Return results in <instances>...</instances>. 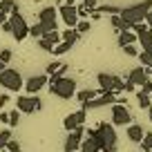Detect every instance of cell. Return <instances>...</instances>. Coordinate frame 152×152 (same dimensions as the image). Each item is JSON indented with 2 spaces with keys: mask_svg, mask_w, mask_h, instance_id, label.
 <instances>
[{
  "mask_svg": "<svg viewBox=\"0 0 152 152\" xmlns=\"http://www.w3.org/2000/svg\"><path fill=\"white\" fill-rule=\"evenodd\" d=\"M85 134H92L101 143V152H116V130L112 123L101 121L94 130H85Z\"/></svg>",
  "mask_w": 152,
  "mask_h": 152,
  "instance_id": "1",
  "label": "cell"
},
{
  "mask_svg": "<svg viewBox=\"0 0 152 152\" xmlns=\"http://www.w3.org/2000/svg\"><path fill=\"white\" fill-rule=\"evenodd\" d=\"M47 90L52 96L61 101H69L72 96L76 94V81L69 78V76H58V78H49L47 83Z\"/></svg>",
  "mask_w": 152,
  "mask_h": 152,
  "instance_id": "2",
  "label": "cell"
},
{
  "mask_svg": "<svg viewBox=\"0 0 152 152\" xmlns=\"http://www.w3.org/2000/svg\"><path fill=\"white\" fill-rule=\"evenodd\" d=\"M152 9V0H141L137 5H130V7H123L121 9V18L128 20V23H141L145 20V14Z\"/></svg>",
  "mask_w": 152,
  "mask_h": 152,
  "instance_id": "3",
  "label": "cell"
},
{
  "mask_svg": "<svg viewBox=\"0 0 152 152\" xmlns=\"http://www.w3.org/2000/svg\"><path fill=\"white\" fill-rule=\"evenodd\" d=\"M0 87H5L7 92H20L25 87V81L18 69H11L9 65L5 69H0Z\"/></svg>",
  "mask_w": 152,
  "mask_h": 152,
  "instance_id": "4",
  "label": "cell"
},
{
  "mask_svg": "<svg viewBox=\"0 0 152 152\" xmlns=\"http://www.w3.org/2000/svg\"><path fill=\"white\" fill-rule=\"evenodd\" d=\"M16 107L20 110L23 114H34V112H40L43 110V101L38 94H25L16 99Z\"/></svg>",
  "mask_w": 152,
  "mask_h": 152,
  "instance_id": "5",
  "label": "cell"
},
{
  "mask_svg": "<svg viewBox=\"0 0 152 152\" xmlns=\"http://www.w3.org/2000/svg\"><path fill=\"white\" fill-rule=\"evenodd\" d=\"M9 23H11V36H14V40H25V38L29 36V25L27 20L20 16V11H14V14H9Z\"/></svg>",
  "mask_w": 152,
  "mask_h": 152,
  "instance_id": "6",
  "label": "cell"
},
{
  "mask_svg": "<svg viewBox=\"0 0 152 152\" xmlns=\"http://www.w3.org/2000/svg\"><path fill=\"white\" fill-rule=\"evenodd\" d=\"M132 114L128 110V103H112V125H130Z\"/></svg>",
  "mask_w": 152,
  "mask_h": 152,
  "instance_id": "7",
  "label": "cell"
},
{
  "mask_svg": "<svg viewBox=\"0 0 152 152\" xmlns=\"http://www.w3.org/2000/svg\"><path fill=\"white\" fill-rule=\"evenodd\" d=\"M83 137H85V125H81V128L67 132V139H65V143H63V152H78V150H81Z\"/></svg>",
  "mask_w": 152,
  "mask_h": 152,
  "instance_id": "8",
  "label": "cell"
},
{
  "mask_svg": "<svg viewBox=\"0 0 152 152\" xmlns=\"http://www.w3.org/2000/svg\"><path fill=\"white\" fill-rule=\"evenodd\" d=\"M85 123H87V110L85 107H81V110H76V112L67 114L65 119H63V128H65L67 132L81 128V125H85Z\"/></svg>",
  "mask_w": 152,
  "mask_h": 152,
  "instance_id": "9",
  "label": "cell"
},
{
  "mask_svg": "<svg viewBox=\"0 0 152 152\" xmlns=\"http://www.w3.org/2000/svg\"><path fill=\"white\" fill-rule=\"evenodd\" d=\"M56 16H58V7H45V9H40V14H38V23L43 25L45 31H52V29L58 27L56 23Z\"/></svg>",
  "mask_w": 152,
  "mask_h": 152,
  "instance_id": "10",
  "label": "cell"
},
{
  "mask_svg": "<svg viewBox=\"0 0 152 152\" xmlns=\"http://www.w3.org/2000/svg\"><path fill=\"white\" fill-rule=\"evenodd\" d=\"M47 83H49L47 74H36V76H29L27 81H25L23 90H27V94H38L43 87H47Z\"/></svg>",
  "mask_w": 152,
  "mask_h": 152,
  "instance_id": "11",
  "label": "cell"
},
{
  "mask_svg": "<svg viewBox=\"0 0 152 152\" xmlns=\"http://www.w3.org/2000/svg\"><path fill=\"white\" fill-rule=\"evenodd\" d=\"M112 103H116V94H114V92H105V94H99L96 99L87 101V103H81V107L99 110V107H105V105H112Z\"/></svg>",
  "mask_w": 152,
  "mask_h": 152,
  "instance_id": "12",
  "label": "cell"
},
{
  "mask_svg": "<svg viewBox=\"0 0 152 152\" xmlns=\"http://www.w3.org/2000/svg\"><path fill=\"white\" fill-rule=\"evenodd\" d=\"M58 16L67 27H76L78 25V14H76V5H58Z\"/></svg>",
  "mask_w": 152,
  "mask_h": 152,
  "instance_id": "13",
  "label": "cell"
},
{
  "mask_svg": "<svg viewBox=\"0 0 152 152\" xmlns=\"http://www.w3.org/2000/svg\"><path fill=\"white\" fill-rule=\"evenodd\" d=\"M128 78H130V81H132L134 83V85H137V87H141L143 85V83H145L148 81V78H150V76H148V72H145V67H134V69H130V74H128Z\"/></svg>",
  "mask_w": 152,
  "mask_h": 152,
  "instance_id": "14",
  "label": "cell"
},
{
  "mask_svg": "<svg viewBox=\"0 0 152 152\" xmlns=\"http://www.w3.org/2000/svg\"><path fill=\"white\" fill-rule=\"evenodd\" d=\"M125 134H128V139L132 143H141V139H143V134H145V132H143V128L139 123H130L128 128H125Z\"/></svg>",
  "mask_w": 152,
  "mask_h": 152,
  "instance_id": "15",
  "label": "cell"
},
{
  "mask_svg": "<svg viewBox=\"0 0 152 152\" xmlns=\"http://www.w3.org/2000/svg\"><path fill=\"white\" fill-rule=\"evenodd\" d=\"M81 152H101V143L92 134H85L81 141Z\"/></svg>",
  "mask_w": 152,
  "mask_h": 152,
  "instance_id": "16",
  "label": "cell"
},
{
  "mask_svg": "<svg viewBox=\"0 0 152 152\" xmlns=\"http://www.w3.org/2000/svg\"><path fill=\"white\" fill-rule=\"evenodd\" d=\"M116 43H119V47H125V45L139 43V36L132 31V29H128V31H121V34H116Z\"/></svg>",
  "mask_w": 152,
  "mask_h": 152,
  "instance_id": "17",
  "label": "cell"
},
{
  "mask_svg": "<svg viewBox=\"0 0 152 152\" xmlns=\"http://www.w3.org/2000/svg\"><path fill=\"white\" fill-rule=\"evenodd\" d=\"M110 23H112V27H114V31L116 34H121V31H128L130 27H132V23H128V20H123L119 14H114V16H110Z\"/></svg>",
  "mask_w": 152,
  "mask_h": 152,
  "instance_id": "18",
  "label": "cell"
},
{
  "mask_svg": "<svg viewBox=\"0 0 152 152\" xmlns=\"http://www.w3.org/2000/svg\"><path fill=\"white\" fill-rule=\"evenodd\" d=\"M101 94V90L99 87H94V90H81V92H76V101L78 103H87V101H92V99H96V96Z\"/></svg>",
  "mask_w": 152,
  "mask_h": 152,
  "instance_id": "19",
  "label": "cell"
},
{
  "mask_svg": "<svg viewBox=\"0 0 152 152\" xmlns=\"http://www.w3.org/2000/svg\"><path fill=\"white\" fill-rule=\"evenodd\" d=\"M61 38L67 40V43H72V45H76V43H78V38H81V34L76 31V27H67L65 31H61Z\"/></svg>",
  "mask_w": 152,
  "mask_h": 152,
  "instance_id": "20",
  "label": "cell"
},
{
  "mask_svg": "<svg viewBox=\"0 0 152 152\" xmlns=\"http://www.w3.org/2000/svg\"><path fill=\"white\" fill-rule=\"evenodd\" d=\"M72 47H74L72 43H67V40H61L58 45H54V52H52V54H54V56H63V54H67Z\"/></svg>",
  "mask_w": 152,
  "mask_h": 152,
  "instance_id": "21",
  "label": "cell"
},
{
  "mask_svg": "<svg viewBox=\"0 0 152 152\" xmlns=\"http://www.w3.org/2000/svg\"><path fill=\"white\" fill-rule=\"evenodd\" d=\"M137 101H139V107H141V110H148V107L152 105L150 94H145V92H141V90L137 92Z\"/></svg>",
  "mask_w": 152,
  "mask_h": 152,
  "instance_id": "22",
  "label": "cell"
},
{
  "mask_svg": "<svg viewBox=\"0 0 152 152\" xmlns=\"http://www.w3.org/2000/svg\"><path fill=\"white\" fill-rule=\"evenodd\" d=\"M40 38H45V40H49V43H52V45H58V43H61V40H63V38H61V31H58V29H52V31H45V34H43V36H40Z\"/></svg>",
  "mask_w": 152,
  "mask_h": 152,
  "instance_id": "23",
  "label": "cell"
},
{
  "mask_svg": "<svg viewBox=\"0 0 152 152\" xmlns=\"http://www.w3.org/2000/svg\"><path fill=\"white\" fill-rule=\"evenodd\" d=\"M0 9L5 14H14V11H20V7L16 5L14 0H0Z\"/></svg>",
  "mask_w": 152,
  "mask_h": 152,
  "instance_id": "24",
  "label": "cell"
},
{
  "mask_svg": "<svg viewBox=\"0 0 152 152\" xmlns=\"http://www.w3.org/2000/svg\"><path fill=\"white\" fill-rule=\"evenodd\" d=\"M96 11L107 14V16H114V14H121V7H116V5H101V7H96Z\"/></svg>",
  "mask_w": 152,
  "mask_h": 152,
  "instance_id": "25",
  "label": "cell"
},
{
  "mask_svg": "<svg viewBox=\"0 0 152 152\" xmlns=\"http://www.w3.org/2000/svg\"><path fill=\"white\" fill-rule=\"evenodd\" d=\"M20 110L16 107V110H11L9 112V128H18V123H20Z\"/></svg>",
  "mask_w": 152,
  "mask_h": 152,
  "instance_id": "26",
  "label": "cell"
},
{
  "mask_svg": "<svg viewBox=\"0 0 152 152\" xmlns=\"http://www.w3.org/2000/svg\"><path fill=\"white\" fill-rule=\"evenodd\" d=\"M11 137H14V134H11V130H9V128L0 130V150H5V148H7V141H9Z\"/></svg>",
  "mask_w": 152,
  "mask_h": 152,
  "instance_id": "27",
  "label": "cell"
},
{
  "mask_svg": "<svg viewBox=\"0 0 152 152\" xmlns=\"http://www.w3.org/2000/svg\"><path fill=\"white\" fill-rule=\"evenodd\" d=\"M141 148H143V152H152V132H145V134H143Z\"/></svg>",
  "mask_w": 152,
  "mask_h": 152,
  "instance_id": "28",
  "label": "cell"
},
{
  "mask_svg": "<svg viewBox=\"0 0 152 152\" xmlns=\"http://www.w3.org/2000/svg\"><path fill=\"white\" fill-rule=\"evenodd\" d=\"M43 34H45V29H43V25H40V23H36V25H31V27H29V36L36 38V40L43 36Z\"/></svg>",
  "mask_w": 152,
  "mask_h": 152,
  "instance_id": "29",
  "label": "cell"
},
{
  "mask_svg": "<svg viewBox=\"0 0 152 152\" xmlns=\"http://www.w3.org/2000/svg\"><path fill=\"white\" fill-rule=\"evenodd\" d=\"M90 29H92V23H90V20H87V18L78 20V25H76V31L81 34V36H83V34H87V31H90Z\"/></svg>",
  "mask_w": 152,
  "mask_h": 152,
  "instance_id": "30",
  "label": "cell"
},
{
  "mask_svg": "<svg viewBox=\"0 0 152 152\" xmlns=\"http://www.w3.org/2000/svg\"><path fill=\"white\" fill-rule=\"evenodd\" d=\"M137 58H139V61H141V65H143V67H148V65H150V63H152V52H145V49H141Z\"/></svg>",
  "mask_w": 152,
  "mask_h": 152,
  "instance_id": "31",
  "label": "cell"
},
{
  "mask_svg": "<svg viewBox=\"0 0 152 152\" xmlns=\"http://www.w3.org/2000/svg\"><path fill=\"white\" fill-rule=\"evenodd\" d=\"M125 52V56H139V47H137V43H132V45H125V47H121Z\"/></svg>",
  "mask_w": 152,
  "mask_h": 152,
  "instance_id": "32",
  "label": "cell"
},
{
  "mask_svg": "<svg viewBox=\"0 0 152 152\" xmlns=\"http://www.w3.org/2000/svg\"><path fill=\"white\" fill-rule=\"evenodd\" d=\"M130 29H132L134 34H143L145 29H150V27H148L145 20H141V23H132V27H130Z\"/></svg>",
  "mask_w": 152,
  "mask_h": 152,
  "instance_id": "33",
  "label": "cell"
},
{
  "mask_svg": "<svg viewBox=\"0 0 152 152\" xmlns=\"http://www.w3.org/2000/svg\"><path fill=\"white\" fill-rule=\"evenodd\" d=\"M76 14H78V20L90 18V9H87L85 5H76Z\"/></svg>",
  "mask_w": 152,
  "mask_h": 152,
  "instance_id": "34",
  "label": "cell"
},
{
  "mask_svg": "<svg viewBox=\"0 0 152 152\" xmlns=\"http://www.w3.org/2000/svg\"><path fill=\"white\" fill-rule=\"evenodd\" d=\"M5 150H9V152H20V143L16 141L14 137H11L9 141H7V148H5Z\"/></svg>",
  "mask_w": 152,
  "mask_h": 152,
  "instance_id": "35",
  "label": "cell"
},
{
  "mask_svg": "<svg viewBox=\"0 0 152 152\" xmlns=\"http://www.w3.org/2000/svg\"><path fill=\"white\" fill-rule=\"evenodd\" d=\"M38 45H40V49H45L47 54H52V52H54V45L49 43V40H45V38H38Z\"/></svg>",
  "mask_w": 152,
  "mask_h": 152,
  "instance_id": "36",
  "label": "cell"
},
{
  "mask_svg": "<svg viewBox=\"0 0 152 152\" xmlns=\"http://www.w3.org/2000/svg\"><path fill=\"white\" fill-rule=\"evenodd\" d=\"M61 65H63L61 61H54V63H49V65L45 67V74H47V76H52V74H54V72H56V69H58Z\"/></svg>",
  "mask_w": 152,
  "mask_h": 152,
  "instance_id": "37",
  "label": "cell"
},
{
  "mask_svg": "<svg viewBox=\"0 0 152 152\" xmlns=\"http://www.w3.org/2000/svg\"><path fill=\"white\" fill-rule=\"evenodd\" d=\"M11 56H14V54H11V49H0V61L2 63H7V65H9V61H11Z\"/></svg>",
  "mask_w": 152,
  "mask_h": 152,
  "instance_id": "38",
  "label": "cell"
},
{
  "mask_svg": "<svg viewBox=\"0 0 152 152\" xmlns=\"http://www.w3.org/2000/svg\"><path fill=\"white\" fill-rule=\"evenodd\" d=\"M123 92H137V85H134L130 78H125L123 81Z\"/></svg>",
  "mask_w": 152,
  "mask_h": 152,
  "instance_id": "39",
  "label": "cell"
},
{
  "mask_svg": "<svg viewBox=\"0 0 152 152\" xmlns=\"http://www.w3.org/2000/svg\"><path fill=\"white\" fill-rule=\"evenodd\" d=\"M141 92H145V94H152V81H150V78H148V81L141 85Z\"/></svg>",
  "mask_w": 152,
  "mask_h": 152,
  "instance_id": "40",
  "label": "cell"
},
{
  "mask_svg": "<svg viewBox=\"0 0 152 152\" xmlns=\"http://www.w3.org/2000/svg\"><path fill=\"white\" fill-rule=\"evenodd\" d=\"M0 27H2V31H5V34H11V23H9V18H7L2 25H0Z\"/></svg>",
  "mask_w": 152,
  "mask_h": 152,
  "instance_id": "41",
  "label": "cell"
},
{
  "mask_svg": "<svg viewBox=\"0 0 152 152\" xmlns=\"http://www.w3.org/2000/svg\"><path fill=\"white\" fill-rule=\"evenodd\" d=\"M0 123H7V125H9V112H0Z\"/></svg>",
  "mask_w": 152,
  "mask_h": 152,
  "instance_id": "42",
  "label": "cell"
},
{
  "mask_svg": "<svg viewBox=\"0 0 152 152\" xmlns=\"http://www.w3.org/2000/svg\"><path fill=\"white\" fill-rule=\"evenodd\" d=\"M9 103V94H0V107Z\"/></svg>",
  "mask_w": 152,
  "mask_h": 152,
  "instance_id": "43",
  "label": "cell"
},
{
  "mask_svg": "<svg viewBox=\"0 0 152 152\" xmlns=\"http://www.w3.org/2000/svg\"><path fill=\"white\" fill-rule=\"evenodd\" d=\"M145 23H148V27L152 29V9H150V11L145 14Z\"/></svg>",
  "mask_w": 152,
  "mask_h": 152,
  "instance_id": "44",
  "label": "cell"
},
{
  "mask_svg": "<svg viewBox=\"0 0 152 152\" xmlns=\"http://www.w3.org/2000/svg\"><path fill=\"white\" fill-rule=\"evenodd\" d=\"M7 18H9V14H5V11H2V9H0V25H2V23H5V20Z\"/></svg>",
  "mask_w": 152,
  "mask_h": 152,
  "instance_id": "45",
  "label": "cell"
},
{
  "mask_svg": "<svg viewBox=\"0 0 152 152\" xmlns=\"http://www.w3.org/2000/svg\"><path fill=\"white\" fill-rule=\"evenodd\" d=\"M145 72H148V76H150V74H152V63H150V65H148V67H145Z\"/></svg>",
  "mask_w": 152,
  "mask_h": 152,
  "instance_id": "46",
  "label": "cell"
},
{
  "mask_svg": "<svg viewBox=\"0 0 152 152\" xmlns=\"http://www.w3.org/2000/svg\"><path fill=\"white\" fill-rule=\"evenodd\" d=\"M148 116H150V121H152V105L148 107Z\"/></svg>",
  "mask_w": 152,
  "mask_h": 152,
  "instance_id": "47",
  "label": "cell"
},
{
  "mask_svg": "<svg viewBox=\"0 0 152 152\" xmlns=\"http://www.w3.org/2000/svg\"><path fill=\"white\" fill-rule=\"evenodd\" d=\"M65 5H76V0H65Z\"/></svg>",
  "mask_w": 152,
  "mask_h": 152,
  "instance_id": "48",
  "label": "cell"
},
{
  "mask_svg": "<svg viewBox=\"0 0 152 152\" xmlns=\"http://www.w3.org/2000/svg\"><path fill=\"white\" fill-rule=\"evenodd\" d=\"M5 67H7V63H2V61H0V69H5Z\"/></svg>",
  "mask_w": 152,
  "mask_h": 152,
  "instance_id": "49",
  "label": "cell"
},
{
  "mask_svg": "<svg viewBox=\"0 0 152 152\" xmlns=\"http://www.w3.org/2000/svg\"><path fill=\"white\" fill-rule=\"evenodd\" d=\"M0 152H9V150H0Z\"/></svg>",
  "mask_w": 152,
  "mask_h": 152,
  "instance_id": "50",
  "label": "cell"
},
{
  "mask_svg": "<svg viewBox=\"0 0 152 152\" xmlns=\"http://www.w3.org/2000/svg\"><path fill=\"white\" fill-rule=\"evenodd\" d=\"M150 99H152V94H150Z\"/></svg>",
  "mask_w": 152,
  "mask_h": 152,
  "instance_id": "51",
  "label": "cell"
},
{
  "mask_svg": "<svg viewBox=\"0 0 152 152\" xmlns=\"http://www.w3.org/2000/svg\"><path fill=\"white\" fill-rule=\"evenodd\" d=\"M78 152H81V150H78Z\"/></svg>",
  "mask_w": 152,
  "mask_h": 152,
  "instance_id": "52",
  "label": "cell"
},
{
  "mask_svg": "<svg viewBox=\"0 0 152 152\" xmlns=\"http://www.w3.org/2000/svg\"><path fill=\"white\" fill-rule=\"evenodd\" d=\"M141 152H143V150H141Z\"/></svg>",
  "mask_w": 152,
  "mask_h": 152,
  "instance_id": "53",
  "label": "cell"
}]
</instances>
